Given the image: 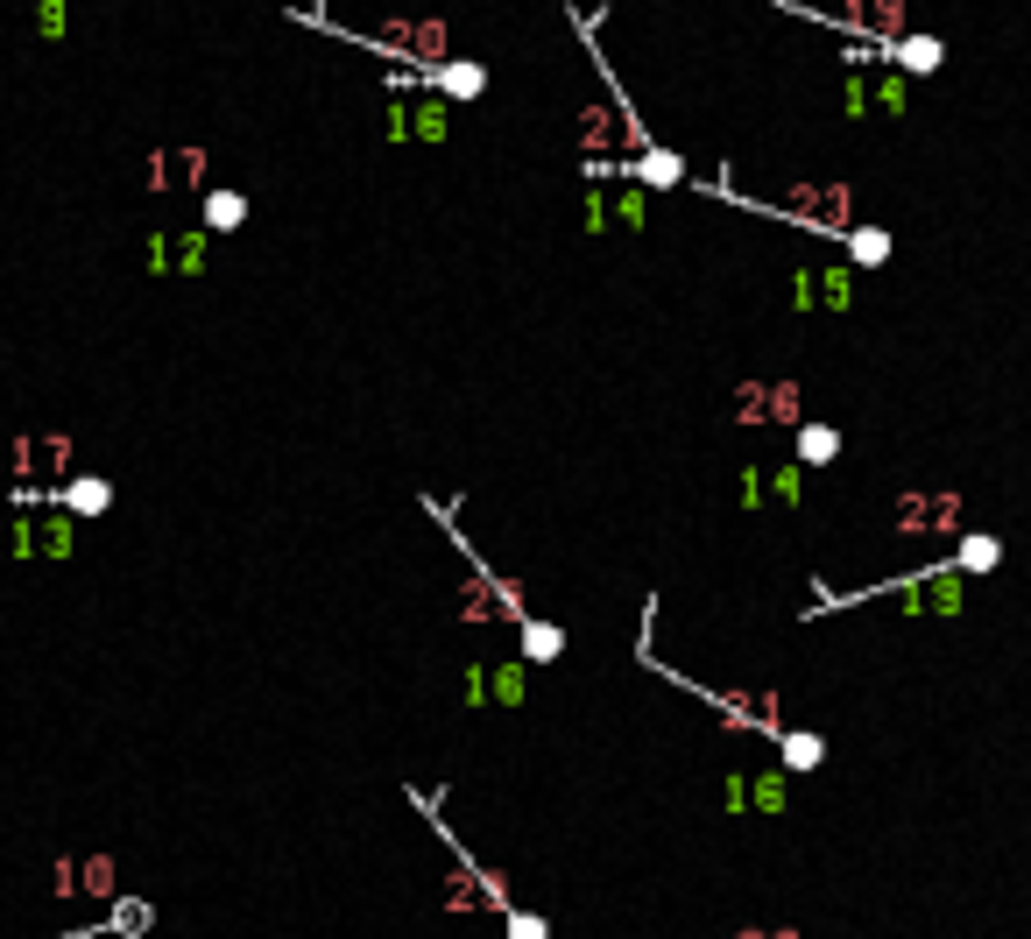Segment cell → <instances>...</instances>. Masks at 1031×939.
Wrapping results in <instances>:
<instances>
[{"label":"cell","mask_w":1031,"mask_h":939,"mask_svg":"<svg viewBox=\"0 0 1031 939\" xmlns=\"http://www.w3.org/2000/svg\"><path fill=\"white\" fill-rule=\"evenodd\" d=\"M777 756H784V770H819V763H827V742L784 727V735H777Z\"/></svg>","instance_id":"15"},{"label":"cell","mask_w":1031,"mask_h":939,"mask_svg":"<svg viewBox=\"0 0 1031 939\" xmlns=\"http://www.w3.org/2000/svg\"><path fill=\"white\" fill-rule=\"evenodd\" d=\"M148 918H156V912H148L142 898H121V904H113V932H121V939H134V932H148Z\"/></svg>","instance_id":"21"},{"label":"cell","mask_w":1031,"mask_h":939,"mask_svg":"<svg viewBox=\"0 0 1031 939\" xmlns=\"http://www.w3.org/2000/svg\"><path fill=\"white\" fill-rule=\"evenodd\" d=\"M742 805H764V812H784V778H756V784H742Z\"/></svg>","instance_id":"20"},{"label":"cell","mask_w":1031,"mask_h":939,"mask_svg":"<svg viewBox=\"0 0 1031 939\" xmlns=\"http://www.w3.org/2000/svg\"><path fill=\"white\" fill-rule=\"evenodd\" d=\"M742 939H799L791 926H764V932H742Z\"/></svg>","instance_id":"24"},{"label":"cell","mask_w":1031,"mask_h":939,"mask_svg":"<svg viewBox=\"0 0 1031 939\" xmlns=\"http://www.w3.org/2000/svg\"><path fill=\"white\" fill-rule=\"evenodd\" d=\"M728 417L735 424H805V389L799 382H742Z\"/></svg>","instance_id":"1"},{"label":"cell","mask_w":1031,"mask_h":939,"mask_svg":"<svg viewBox=\"0 0 1031 939\" xmlns=\"http://www.w3.org/2000/svg\"><path fill=\"white\" fill-rule=\"evenodd\" d=\"M509 939H551V926L537 912H509Z\"/></svg>","instance_id":"22"},{"label":"cell","mask_w":1031,"mask_h":939,"mask_svg":"<svg viewBox=\"0 0 1031 939\" xmlns=\"http://www.w3.org/2000/svg\"><path fill=\"white\" fill-rule=\"evenodd\" d=\"M516 629H523V664H551V658H565V629H559V622H530V615H523Z\"/></svg>","instance_id":"13"},{"label":"cell","mask_w":1031,"mask_h":939,"mask_svg":"<svg viewBox=\"0 0 1031 939\" xmlns=\"http://www.w3.org/2000/svg\"><path fill=\"white\" fill-rule=\"evenodd\" d=\"M368 43L417 71H439L445 64V22H388V28H368Z\"/></svg>","instance_id":"2"},{"label":"cell","mask_w":1031,"mask_h":939,"mask_svg":"<svg viewBox=\"0 0 1031 939\" xmlns=\"http://www.w3.org/2000/svg\"><path fill=\"white\" fill-rule=\"evenodd\" d=\"M459 622H523V601L509 579L481 573V558H473V579H467V601H459Z\"/></svg>","instance_id":"4"},{"label":"cell","mask_w":1031,"mask_h":939,"mask_svg":"<svg viewBox=\"0 0 1031 939\" xmlns=\"http://www.w3.org/2000/svg\"><path fill=\"white\" fill-rule=\"evenodd\" d=\"M622 170H630L636 184H657V191H664V184H685V156H671V148H644V156H630Z\"/></svg>","instance_id":"11"},{"label":"cell","mask_w":1031,"mask_h":939,"mask_svg":"<svg viewBox=\"0 0 1031 939\" xmlns=\"http://www.w3.org/2000/svg\"><path fill=\"white\" fill-rule=\"evenodd\" d=\"M587 227L594 233L644 227V191H594V198H587Z\"/></svg>","instance_id":"9"},{"label":"cell","mask_w":1031,"mask_h":939,"mask_svg":"<svg viewBox=\"0 0 1031 939\" xmlns=\"http://www.w3.org/2000/svg\"><path fill=\"white\" fill-rule=\"evenodd\" d=\"M1004 565V537H990V530H968L961 537V551H954V573H996Z\"/></svg>","instance_id":"12"},{"label":"cell","mask_w":1031,"mask_h":939,"mask_svg":"<svg viewBox=\"0 0 1031 939\" xmlns=\"http://www.w3.org/2000/svg\"><path fill=\"white\" fill-rule=\"evenodd\" d=\"M884 57L898 64V79L911 85V79H933V71L947 64V43H939V36H898V43H884Z\"/></svg>","instance_id":"8"},{"label":"cell","mask_w":1031,"mask_h":939,"mask_svg":"<svg viewBox=\"0 0 1031 939\" xmlns=\"http://www.w3.org/2000/svg\"><path fill=\"white\" fill-rule=\"evenodd\" d=\"M523 671L530 664H473L467 671V699L473 707H488V699H495V707H516L523 699Z\"/></svg>","instance_id":"7"},{"label":"cell","mask_w":1031,"mask_h":939,"mask_svg":"<svg viewBox=\"0 0 1031 939\" xmlns=\"http://www.w3.org/2000/svg\"><path fill=\"white\" fill-rule=\"evenodd\" d=\"M961 587H968V579L954 573V565H939V573H925V579H904V587H898V607H904V615H954V607L968 601Z\"/></svg>","instance_id":"6"},{"label":"cell","mask_w":1031,"mask_h":939,"mask_svg":"<svg viewBox=\"0 0 1031 939\" xmlns=\"http://www.w3.org/2000/svg\"><path fill=\"white\" fill-rule=\"evenodd\" d=\"M424 85H431V93H445V99H481L488 93V71L481 64H439V71H424Z\"/></svg>","instance_id":"10"},{"label":"cell","mask_w":1031,"mask_h":939,"mask_svg":"<svg viewBox=\"0 0 1031 939\" xmlns=\"http://www.w3.org/2000/svg\"><path fill=\"white\" fill-rule=\"evenodd\" d=\"M64 502H71L79 516H99V509L113 502V487H107V481H71V487H64Z\"/></svg>","instance_id":"19"},{"label":"cell","mask_w":1031,"mask_h":939,"mask_svg":"<svg viewBox=\"0 0 1031 939\" xmlns=\"http://www.w3.org/2000/svg\"><path fill=\"white\" fill-rule=\"evenodd\" d=\"M841 459V431L834 424H799V467H827Z\"/></svg>","instance_id":"14"},{"label":"cell","mask_w":1031,"mask_h":939,"mask_svg":"<svg viewBox=\"0 0 1031 939\" xmlns=\"http://www.w3.org/2000/svg\"><path fill=\"white\" fill-rule=\"evenodd\" d=\"M898 530L904 537H968L961 530V495H904Z\"/></svg>","instance_id":"5"},{"label":"cell","mask_w":1031,"mask_h":939,"mask_svg":"<svg viewBox=\"0 0 1031 939\" xmlns=\"http://www.w3.org/2000/svg\"><path fill=\"white\" fill-rule=\"evenodd\" d=\"M241 219H248V198H241V191H213V198H205V227L233 233Z\"/></svg>","instance_id":"17"},{"label":"cell","mask_w":1031,"mask_h":939,"mask_svg":"<svg viewBox=\"0 0 1031 939\" xmlns=\"http://www.w3.org/2000/svg\"><path fill=\"white\" fill-rule=\"evenodd\" d=\"M764 502H770L764 495V473H742V509H764Z\"/></svg>","instance_id":"23"},{"label":"cell","mask_w":1031,"mask_h":939,"mask_svg":"<svg viewBox=\"0 0 1031 939\" xmlns=\"http://www.w3.org/2000/svg\"><path fill=\"white\" fill-rule=\"evenodd\" d=\"M848 255H855L862 268H884L890 262V233L884 227H848Z\"/></svg>","instance_id":"16"},{"label":"cell","mask_w":1031,"mask_h":939,"mask_svg":"<svg viewBox=\"0 0 1031 939\" xmlns=\"http://www.w3.org/2000/svg\"><path fill=\"white\" fill-rule=\"evenodd\" d=\"M813 297H827L834 311H855V276H841V268H827V276H813Z\"/></svg>","instance_id":"18"},{"label":"cell","mask_w":1031,"mask_h":939,"mask_svg":"<svg viewBox=\"0 0 1031 939\" xmlns=\"http://www.w3.org/2000/svg\"><path fill=\"white\" fill-rule=\"evenodd\" d=\"M579 142H587L594 156H608V148H630V156H644V148H650V142H644V128H636V121H622V93L579 113Z\"/></svg>","instance_id":"3"}]
</instances>
